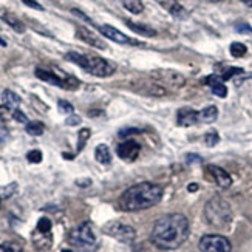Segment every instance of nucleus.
Returning a JSON list of instances; mask_svg holds the SVG:
<instances>
[{
	"label": "nucleus",
	"instance_id": "393cba45",
	"mask_svg": "<svg viewBox=\"0 0 252 252\" xmlns=\"http://www.w3.org/2000/svg\"><path fill=\"white\" fill-rule=\"evenodd\" d=\"M231 54L234 58H243L245 54L248 53V48H246V45L245 43H240V42H234V43H231Z\"/></svg>",
	"mask_w": 252,
	"mask_h": 252
},
{
	"label": "nucleus",
	"instance_id": "ddd939ff",
	"mask_svg": "<svg viewBox=\"0 0 252 252\" xmlns=\"http://www.w3.org/2000/svg\"><path fill=\"white\" fill-rule=\"evenodd\" d=\"M177 119H178V121H177L178 126H181V127H192V126L200 123L198 121V112H195L193 108H190V107L180 108Z\"/></svg>",
	"mask_w": 252,
	"mask_h": 252
},
{
	"label": "nucleus",
	"instance_id": "ea45409f",
	"mask_svg": "<svg viewBox=\"0 0 252 252\" xmlns=\"http://www.w3.org/2000/svg\"><path fill=\"white\" fill-rule=\"evenodd\" d=\"M8 136H9L8 130H6V128H2V127H0V144H3V142L8 139Z\"/></svg>",
	"mask_w": 252,
	"mask_h": 252
},
{
	"label": "nucleus",
	"instance_id": "0eeeda50",
	"mask_svg": "<svg viewBox=\"0 0 252 252\" xmlns=\"http://www.w3.org/2000/svg\"><path fill=\"white\" fill-rule=\"evenodd\" d=\"M36 78H39L43 82H48L51 85H58V87H62V89H67V90H74L79 87V82L74 78H71V76H59L54 71H48L43 68L36 70Z\"/></svg>",
	"mask_w": 252,
	"mask_h": 252
},
{
	"label": "nucleus",
	"instance_id": "2eb2a0df",
	"mask_svg": "<svg viewBox=\"0 0 252 252\" xmlns=\"http://www.w3.org/2000/svg\"><path fill=\"white\" fill-rule=\"evenodd\" d=\"M204 84L209 85L212 93L217 94L218 97H226L227 96V89H226V85L223 84V79L220 78V76H217V74L207 76V78L204 79Z\"/></svg>",
	"mask_w": 252,
	"mask_h": 252
},
{
	"label": "nucleus",
	"instance_id": "a18cd8bd",
	"mask_svg": "<svg viewBox=\"0 0 252 252\" xmlns=\"http://www.w3.org/2000/svg\"><path fill=\"white\" fill-rule=\"evenodd\" d=\"M62 252H73L71 249H62Z\"/></svg>",
	"mask_w": 252,
	"mask_h": 252
},
{
	"label": "nucleus",
	"instance_id": "37998d69",
	"mask_svg": "<svg viewBox=\"0 0 252 252\" xmlns=\"http://www.w3.org/2000/svg\"><path fill=\"white\" fill-rule=\"evenodd\" d=\"M242 2L248 6H252V0H242Z\"/></svg>",
	"mask_w": 252,
	"mask_h": 252
},
{
	"label": "nucleus",
	"instance_id": "58836bf2",
	"mask_svg": "<svg viewBox=\"0 0 252 252\" xmlns=\"http://www.w3.org/2000/svg\"><path fill=\"white\" fill-rule=\"evenodd\" d=\"M65 123H67L68 126H78V124H81V118L79 116H70Z\"/></svg>",
	"mask_w": 252,
	"mask_h": 252
},
{
	"label": "nucleus",
	"instance_id": "f03ea898",
	"mask_svg": "<svg viewBox=\"0 0 252 252\" xmlns=\"http://www.w3.org/2000/svg\"><path fill=\"white\" fill-rule=\"evenodd\" d=\"M162 198V188L153 183H139L128 188L119 198V207L126 212H138L157 206Z\"/></svg>",
	"mask_w": 252,
	"mask_h": 252
},
{
	"label": "nucleus",
	"instance_id": "6e6552de",
	"mask_svg": "<svg viewBox=\"0 0 252 252\" xmlns=\"http://www.w3.org/2000/svg\"><path fill=\"white\" fill-rule=\"evenodd\" d=\"M198 246L201 252H232L231 242L226 237L218 234H209L201 237Z\"/></svg>",
	"mask_w": 252,
	"mask_h": 252
},
{
	"label": "nucleus",
	"instance_id": "2f4dec72",
	"mask_svg": "<svg viewBox=\"0 0 252 252\" xmlns=\"http://www.w3.org/2000/svg\"><path fill=\"white\" fill-rule=\"evenodd\" d=\"M240 73H243V70L242 68H226L223 73H221V76L220 78L223 79V81H227V79H231L232 76H235V74H240Z\"/></svg>",
	"mask_w": 252,
	"mask_h": 252
},
{
	"label": "nucleus",
	"instance_id": "9d476101",
	"mask_svg": "<svg viewBox=\"0 0 252 252\" xmlns=\"http://www.w3.org/2000/svg\"><path fill=\"white\" fill-rule=\"evenodd\" d=\"M206 177L209 180H212L218 186V188H221V189L231 188V184H232L231 175H229L224 169L214 166V164H211V166L206 167Z\"/></svg>",
	"mask_w": 252,
	"mask_h": 252
},
{
	"label": "nucleus",
	"instance_id": "f3484780",
	"mask_svg": "<svg viewBox=\"0 0 252 252\" xmlns=\"http://www.w3.org/2000/svg\"><path fill=\"white\" fill-rule=\"evenodd\" d=\"M218 118V108L215 105H209L203 108L201 112H198V121L203 124H212L217 121Z\"/></svg>",
	"mask_w": 252,
	"mask_h": 252
},
{
	"label": "nucleus",
	"instance_id": "4c0bfd02",
	"mask_svg": "<svg viewBox=\"0 0 252 252\" xmlns=\"http://www.w3.org/2000/svg\"><path fill=\"white\" fill-rule=\"evenodd\" d=\"M27 6H30V8H34V9H37V11H42L43 8H42V5L40 3H37L36 0H22Z\"/></svg>",
	"mask_w": 252,
	"mask_h": 252
},
{
	"label": "nucleus",
	"instance_id": "39448f33",
	"mask_svg": "<svg viewBox=\"0 0 252 252\" xmlns=\"http://www.w3.org/2000/svg\"><path fill=\"white\" fill-rule=\"evenodd\" d=\"M68 242L78 252H94L97 249V245H99L93 224L90 221H85L73 229L68 235Z\"/></svg>",
	"mask_w": 252,
	"mask_h": 252
},
{
	"label": "nucleus",
	"instance_id": "4468645a",
	"mask_svg": "<svg viewBox=\"0 0 252 252\" xmlns=\"http://www.w3.org/2000/svg\"><path fill=\"white\" fill-rule=\"evenodd\" d=\"M76 36H78L81 40H84L85 43H89V45L94 47V48H99V50H105L107 48L104 40L99 36H96L93 31L87 30V28H78V32H76Z\"/></svg>",
	"mask_w": 252,
	"mask_h": 252
},
{
	"label": "nucleus",
	"instance_id": "dca6fc26",
	"mask_svg": "<svg viewBox=\"0 0 252 252\" xmlns=\"http://www.w3.org/2000/svg\"><path fill=\"white\" fill-rule=\"evenodd\" d=\"M138 93L141 94H146V96H166L167 90L166 87H162L158 82H147V84H142V89H136Z\"/></svg>",
	"mask_w": 252,
	"mask_h": 252
},
{
	"label": "nucleus",
	"instance_id": "49530a36",
	"mask_svg": "<svg viewBox=\"0 0 252 252\" xmlns=\"http://www.w3.org/2000/svg\"><path fill=\"white\" fill-rule=\"evenodd\" d=\"M211 2H221V0H211Z\"/></svg>",
	"mask_w": 252,
	"mask_h": 252
},
{
	"label": "nucleus",
	"instance_id": "72a5a7b5",
	"mask_svg": "<svg viewBox=\"0 0 252 252\" xmlns=\"http://www.w3.org/2000/svg\"><path fill=\"white\" fill-rule=\"evenodd\" d=\"M58 105H59V110L62 112V113H67V115H71L73 113V105L70 104V102H67V101H63V99H61L59 102H58Z\"/></svg>",
	"mask_w": 252,
	"mask_h": 252
},
{
	"label": "nucleus",
	"instance_id": "f8f14e48",
	"mask_svg": "<svg viewBox=\"0 0 252 252\" xmlns=\"http://www.w3.org/2000/svg\"><path fill=\"white\" fill-rule=\"evenodd\" d=\"M118 152V157L124 159V161H135L139 157V152H141V146L138 144L136 141H124L121 144L118 146L116 149Z\"/></svg>",
	"mask_w": 252,
	"mask_h": 252
},
{
	"label": "nucleus",
	"instance_id": "c756f323",
	"mask_svg": "<svg viewBox=\"0 0 252 252\" xmlns=\"http://www.w3.org/2000/svg\"><path fill=\"white\" fill-rule=\"evenodd\" d=\"M17 190V184L16 183H11L5 188H0V200H6L9 196H13Z\"/></svg>",
	"mask_w": 252,
	"mask_h": 252
},
{
	"label": "nucleus",
	"instance_id": "f257e3e1",
	"mask_svg": "<svg viewBox=\"0 0 252 252\" xmlns=\"http://www.w3.org/2000/svg\"><path fill=\"white\" fill-rule=\"evenodd\" d=\"M189 237V220L181 214L164 215L152 229V243L162 251L178 249Z\"/></svg>",
	"mask_w": 252,
	"mask_h": 252
},
{
	"label": "nucleus",
	"instance_id": "c85d7f7f",
	"mask_svg": "<svg viewBox=\"0 0 252 252\" xmlns=\"http://www.w3.org/2000/svg\"><path fill=\"white\" fill-rule=\"evenodd\" d=\"M218 142H220V135H218L215 130L207 131V133L204 135V144L207 147H214L218 144Z\"/></svg>",
	"mask_w": 252,
	"mask_h": 252
},
{
	"label": "nucleus",
	"instance_id": "a878e982",
	"mask_svg": "<svg viewBox=\"0 0 252 252\" xmlns=\"http://www.w3.org/2000/svg\"><path fill=\"white\" fill-rule=\"evenodd\" d=\"M124 6L133 14H139L142 13V9H144V5L141 3V0H126Z\"/></svg>",
	"mask_w": 252,
	"mask_h": 252
},
{
	"label": "nucleus",
	"instance_id": "423d86ee",
	"mask_svg": "<svg viewBox=\"0 0 252 252\" xmlns=\"http://www.w3.org/2000/svg\"><path fill=\"white\" fill-rule=\"evenodd\" d=\"M104 232L107 235L113 237L118 242L123 243H131L136 238V231L131 226L121 223V221H110L104 226Z\"/></svg>",
	"mask_w": 252,
	"mask_h": 252
},
{
	"label": "nucleus",
	"instance_id": "a19ab883",
	"mask_svg": "<svg viewBox=\"0 0 252 252\" xmlns=\"http://www.w3.org/2000/svg\"><path fill=\"white\" fill-rule=\"evenodd\" d=\"M188 159L189 162H201V158L196 155H188Z\"/></svg>",
	"mask_w": 252,
	"mask_h": 252
},
{
	"label": "nucleus",
	"instance_id": "c03bdc74",
	"mask_svg": "<svg viewBox=\"0 0 252 252\" xmlns=\"http://www.w3.org/2000/svg\"><path fill=\"white\" fill-rule=\"evenodd\" d=\"M0 47H6V42L2 37H0Z\"/></svg>",
	"mask_w": 252,
	"mask_h": 252
},
{
	"label": "nucleus",
	"instance_id": "bb28decb",
	"mask_svg": "<svg viewBox=\"0 0 252 252\" xmlns=\"http://www.w3.org/2000/svg\"><path fill=\"white\" fill-rule=\"evenodd\" d=\"M0 252H24V246L17 242H5L0 245Z\"/></svg>",
	"mask_w": 252,
	"mask_h": 252
},
{
	"label": "nucleus",
	"instance_id": "6ab92c4d",
	"mask_svg": "<svg viewBox=\"0 0 252 252\" xmlns=\"http://www.w3.org/2000/svg\"><path fill=\"white\" fill-rule=\"evenodd\" d=\"M157 2L162 6V8H166L169 13H172L173 16H177V17H181L183 13H184V9L183 6L178 3V0H157Z\"/></svg>",
	"mask_w": 252,
	"mask_h": 252
},
{
	"label": "nucleus",
	"instance_id": "412c9836",
	"mask_svg": "<svg viewBox=\"0 0 252 252\" xmlns=\"http://www.w3.org/2000/svg\"><path fill=\"white\" fill-rule=\"evenodd\" d=\"M127 24V27L131 30V31H135V32H138V34H141V36H146V37H153L157 34V31L153 30V28H150V27H146V25H141V24H135V22H126Z\"/></svg>",
	"mask_w": 252,
	"mask_h": 252
},
{
	"label": "nucleus",
	"instance_id": "aec40b11",
	"mask_svg": "<svg viewBox=\"0 0 252 252\" xmlns=\"http://www.w3.org/2000/svg\"><path fill=\"white\" fill-rule=\"evenodd\" d=\"M94 158H96L97 162H101V164H110L112 162L110 149H108L105 144H99L94 150Z\"/></svg>",
	"mask_w": 252,
	"mask_h": 252
},
{
	"label": "nucleus",
	"instance_id": "f704fd0d",
	"mask_svg": "<svg viewBox=\"0 0 252 252\" xmlns=\"http://www.w3.org/2000/svg\"><path fill=\"white\" fill-rule=\"evenodd\" d=\"M13 118L16 119L17 123H22V124H27L28 123V118L24 112H20L19 108H16V110H13Z\"/></svg>",
	"mask_w": 252,
	"mask_h": 252
},
{
	"label": "nucleus",
	"instance_id": "cd10ccee",
	"mask_svg": "<svg viewBox=\"0 0 252 252\" xmlns=\"http://www.w3.org/2000/svg\"><path fill=\"white\" fill-rule=\"evenodd\" d=\"M51 227H53V223H51L50 218L42 217L40 220L37 221L36 231H39V232H42V234H51Z\"/></svg>",
	"mask_w": 252,
	"mask_h": 252
},
{
	"label": "nucleus",
	"instance_id": "a211bd4d",
	"mask_svg": "<svg viewBox=\"0 0 252 252\" xmlns=\"http://www.w3.org/2000/svg\"><path fill=\"white\" fill-rule=\"evenodd\" d=\"M2 102L6 110H16L20 104V97L11 90H3L2 93Z\"/></svg>",
	"mask_w": 252,
	"mask_h": 252
},
{
	"label": "nucleus",
	"instance_id": "e433bc0d",
	"mask_svg": "<svg viewBox=\"0 0 252 252\" xmlns=\"http://www.w3.org/2000/svg\"><path fill=\"white\" fill-rule=\"evenodd\" d=\"M141 130H138V128H123L121 131H119V136L121 138H126V136H128V135H136V133H139Z\"/></svg>",
	"mask_w": 252,
	"mask_h": 252
},
{
	"label": "nucleus",
	"instance_id": "c9c22d12",
	"mask_svg": "<svg viewBox=\"0 0 252 252\" xmlns=\"http://www.w3.org/2000/svg\"><path fill=\"white\" fill-rule=\"evenodd\" d=\"M235 30L238 32H242V34H251V32H252V28L248 24H245V22H240V24H237Z\"/></svg>",
	"mask_w": 252,
	"mask_h": 252
},
{
	"label": "nucleus",
	"instance_id": "7c9ffc66",
	"mask_svg": "<svg viewBox=\"0 0 252 252\" xmlns=\"http://www.w3.org/2000/svg\"><path fill=\"white\" fill-rule=\"evenodd\" d=\"M89 138H90V128H82L79 131V141H78V150L79 152L84 149L85 142H87V139H89Z\"/></svg>",
	"mask_w": 252,
	"mask_h": 252
},
{
	"label": "nucleus",
	"instance_id": "4be33fe9",
	"mask_svg": "<svg viewBox=\"0 0 252 252\" xmlns=\"http://www.w3.org/2000/svg\"><path fill=\"white\" fill-rule=\"evenodd\" d=\"M32 242L39 249H47L51 246V234H42L39 231H34L32 234Z\"/></svg>",
	"mask_w": 252,
	"mask_h": 252
},
{
	"label": "nucleus",
	"instance_id": "b1692460",
	"mask_svg": "<svg viewBox=\"0 0 252 252\" xmlns=\"http://www.w3.org/2000/svg\"><path fill=\"white\" fill-rule=\"evenodd\" d=\"M43 130H45V127H43V124L39 121L27 123V133L31 136H40L43 133Z\"/></svg>",
	"mask_w": 252,
	"mask_h": 252
},
{
	"label": "nucleus",
	"instance_id": "1a4fd4ad",
	"mask_svg": "<svg viewBox=\"0 0 252 252\" xmlns=\"http://www.w3.org/2000/svg\"><path fill=\"white\" fill-rule=\"evenodd\" d=\"M152 76L162 87L167 85L169 89H173V90L181 89V87H184V84H186L184 76L180 74L178 71H175V70H157V71L152 73Z\"/></svg>",
	"mask_w": 252,
	"mask_h": 252
},
{
	"label": "nucleus",
	"instance_id": "9b49d317",
	"mask_svg": "<svg viewBox=\"0 0 252 252\" xmlns=\"http://www.w3.org/2000/svg\"><path fill=\"white\" fill-rule=\"evenodd\" d=\"M99 31H101V34L107 39H110L116 43H121V45H138V42L133 40V39H130L128 36H126L124 32H121L119 30L110 27V25H101L99 27Z\"/></svg>",
	"mask_w": 252,
	"mask_h": 252
},
{
	"label": "nucleus",
	"instance_id": "5701e85b",
	"mask_svg": "<svg viewBox=\"0 0 252 252\" xmlns=\"http://www.w3.org/2000/svg\"><path fill=\"white\" fill-rule=\"evenodd\" d=\"M3 22H5V24H8L11 28H13L14 31H17V32H20V34H22V32H25V25L24 24H22V22L14 16V14H9V13H6V14H3Z\"/></svg>",
	"mask_w": 252,
	"mask_h": 252
},
{
	"label": "nucleus",
	"instance_id": "473e14b6",
	"mask_svg": "<svg viewBox=\"0 0 252 252\" xmlns=\"http://www.w3.org/2000/svg\"><path fill=\"white\" fill-rule=\"evenodd\" d=\"M27 159L30 162H32V164H39L42 161V152L40 150H31V152H28Z\"/></svg>",
	"mask_w": 252,
	"mask_h": 252
},
{
	"label": "nucleus",
	"instance_id": "7ed1b4c3",
	"mask_svg": "<svg viewBox=\"0 0 252 252\" xmlns=\"http://www.w3.org/2000/svg\"><path fill=\"white\" fill-rule=\"evenodd\" d=\"M204 217L206 221L214 227L218 229H227L232 223V209L231 204L221 196H214L204 206Z\"/></svg>",
	"mask_w": 252,
	"mask_h": 252
},
{
	"label": "nucleus",
	"instance_id": "20e7f679",
	"mask_svg": "<svg viewBox=\"0 0 252 252\" xmlns=\"http://www.w3.org/2000/svg\"><path fill=\"white\" fill-rule=\"evenodd\" d=\"M65 58L74 62L76 65H79L87 73L97 76V78H108V76H112L115 73L113 65L99 56H90V54H81L76 51H70L67 53Z\"/></svg>",
	"mask_w": 252,
	"mask_h": 252
},
{
	"label": "nucleus",
	"instance_id": "79ce46f5",
	"mask_svg": "<svg viewBox=\"0 0 252 252\" xmlns=\"http://www.w3.org/2000/svg\"><path fill=\"white\" fill-rule=\"evenodd\" d=\"M189 192H195V190H198V184H195V183H192V184H189Z\"/></svg>",
	"mask_w": 252,
	"mask_h": 252
}]
</instances>
